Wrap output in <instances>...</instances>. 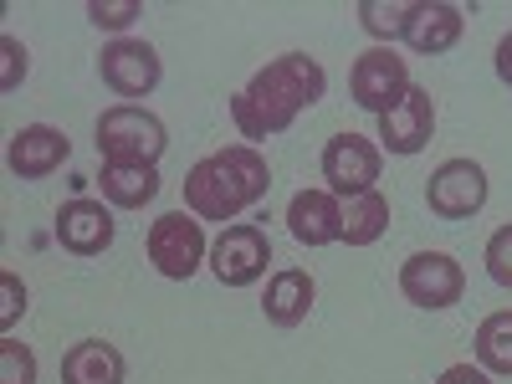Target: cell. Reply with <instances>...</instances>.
I'll return each instance as SVG.
<instances>
[{"mask_svg":"<svg viewBox=\"0 0 512 384\" xmlns=\"http://www.w3.org/2000/svg\"><path fill=\"white\" fill-rule=\"evenodd\" d=\"M328 93V72L308 52H282L256 72L246 88L231 98V123L236 134L256 149L262 139H277L297 123V113H308Z\"/></svg>","mask_w":512,"mask_h":384,"instance_id":"6da1fadb","label":"cell"},{"mask_svg":"<svg viewBox=\"0 0 512 384\" xmlns=\"http://www.w3.org/2000/svg\"><path fill=\"white\" fill-rule=\"evenodd\" d=\"M272 190V164L262 149L251 144H226L216 154H205L190 164L185 175V210L195 221H221V226H236V216L256 200H267Z\"/></svg>","mask_w":512,"mask_h":384,"instance_id":"7a4b0ae2","label":"cell"},{"mask_svg":"<svg viewBox=\"0 0 512 384\" xmlns=\"http://www.w3.org/2000/svg\"><path fill=\"white\" fill-rule=\"evenodd\" d=\"M98 154L103 164H159L169 149V128L139 103H113L98 113Z\"/></svg>","mask_w":512,"mask_h":384,"instance_id":"3957f363","label":"cell"},{"mask_svg":"<svg viewBox=\"0 0 512 384\" xmlns=\"http://www.w3.org/2000/svg\"><path fill=\"white\" fill-rule=\"evenodd\" d=\"M149 262L159 277L169 282H190L205 262H210V241H205V221H195L190 210H169L149 226Z\"/></svg>","mask_w":512,"mask_h":384,"instance_id":"277c9868","label":"cell"},{"mask_svg":"<svg viewBox=\"0 0 512 384\" xmlns=\"http://www.w3.org/2000/svg\"><path fill=\"white\" fill-rule=\"evenodd\" d=\"M410 88H415V82H410V62H405L395 47H369V52H359L354 67H349V98H354L364 113H374V118H384L390 108H400Z\"/></svg>","mask_w":512,"mask_h":384,"instance_id":"5b68a950","label":"cell"},{"mask_svg":"<svg viewBox=\"0 0 512 384\" xmlns=\"http://www.w3.org/2000/svg\"><path fill=\"white\" fill-rule=\"evenodd\" d=\"M400 292H405L410 308L446 313L466 297V272H461V262L451 251H415L400 267Z\"/></svg>","mask_w":512,"mask_h":384,"instance_id":"8992f818","label":"cell"},{"mask_svg":"<svg viewBox=\"0 0 512 384\" xmlns=\"http://www.w3.org/2000/svg\"><path fill=\"white\" fill-rule=\"evenodd\" d=\"M318 169H323V180H328V190H333L338 200H354V195H364V190H379L384 149H379L374 139H364V134H333V139L323 144Z\"/></svg>","mask_w":512,"mask_h":384,"instance_id":"52a82bcc","label":"cell"},{"mask_svg":"<svg viewBox=\"0 0 512 384\" xmlns=\"http://www.w3.org/2000/svg\"><path fill=\"white\" fill-rule=\"evenodd\" d=\"M487 195H492V185L477 159H446L425 180V205H431L436 221H472L487 205Z\"/></svg>","mask_w":512,"mask_h":384,"instance_id":"ba28073f","label":"cell"},{"mask_svg":"<svg viewBox=\"0 0 512 384\" xmlns=\"http://www.w3.org/2000/svg\"><path fill=\"white\" fill-rule=\"evenodd\" d=\"M272 262V241L256 221H236L226 226L216 241H210V272H216L221 287H251L267 277Z\"/></svg>","mask_w":512,"mask_h":384,"instance_id":"9c48e42d","label":"cell"},{"mask_svg":"<svg viewBox=\"0 0 512 384\" xmlns=\"http://www.w3.org/2000/svg\"><path fill=\"white\" fill-rule=\"evenodd\" d=\"M98 77H103V88H113L118 98H149L159 88V77H164V62H159V52L149 47V41L118 36L98 57Z\"/></svg>","mask_w":512,"mask_h":384,"instance_id":"30bf717a","label":"cell"},{"mask_svg":"<svg viewBox=\"0 0 512 384\" xmlns=\"http://www.w3.org/2000/svg\"><path fill=\"white\" fill-rule=\"evenodd\" d=\"M57 246L72 251V256H103L118 236V221H113V205L108 200H88V195H72L62 210H57V226H52Z\"/></svg>","mask_w":512,"mask_h":384,"instance_id":"8fae6325","label":"cell"},{"mask_svg":"<svg viewBox=\"0 0 512 384\" xmlns=\"http://www.w3.org/2000/svg\"><path fill=\"white\" fill-rule=\"evenodd\" d=\"M374 139H379L384 154H395V159L420 154L425 144L436 139V98L425 93V88H410L400 108H390V113L379 118V134Z\"/></svg>","mask_w":512,"mask_h":384,"instance_id":"7c38bea8","label":"cell"},{"mask_svg":"<svg viewBox=\"0 0 512 384\" xmlns=\"http://www.w3.org/2000/svg\"><path fill=\"white\" fill-rule=\"evenodd\" d=\"M72 159V139L52 123H26L11 134V149H6V164L16 180H47Z\"/></svg>","mask_w":512,"mask_h":384,"instance_id":"4fadbf2b","label":"cell"},{"mask_svg":"<svg viewBox=\"0 0 512 384\" xmlns=\"http://www.w3.org/2000/svg\"><path fill=\"white\" fill-rule=\"evenodd\" d=\"M287 231L297 246H333L344 241V200L333 190H297L287 200Z\"/></svg>","mask_w":512,"mask_h":384,"instance_id":"5bb4252c","label":"cell"},{"mask_svg":"<svg viewBox=\"0 0 512 384\" xmlns=\"http://www.w3.org/2000/svg\"><path fill=\"white\" fill-rule=\"evenodd\" d=\"M318 303V282L308 267H282L267 277V292H262V313L272 328H297V323H308Z\"/></svg>","mask_w":512,"mask_h":384,"instance_id":"9a60e30c","label":"cell"},{"mask_svg":"<svg viewBox=\"0 0 512 384\" xmlns=\"http://www.w3.org/2000/svg\"><path fill=\"white\" fill-rule=\"evenodd\" d=\"M128 359L108 338H82L62 354V384H123Z\"/></svg>","mask_w":512,"mask_h":384,"instance_id":"2e32d148","label":"cell"},{"mask_svg":"<svg viewBox=\"0 0 512 384\" xmlns=\"http://www.w3.org/2000/svg\"><path fill=\"white\" fill-rule=\"evenodd\" d=\"M93 185L103 190L113 210H144L164 180H159V164H103Z\"/></svg>","mask_w":512,"mask_h":384,"instance_id":"e0dca14e","label":"cell"},{"mask_svg":"<svg viewBox=\"0 0 512 384\" xmlns=\"http://www.w3.org/2000/svg\"><path fill=\"white\" fill-rule=\"evenodd\" d=\"M461 31H466V11L461 6H451V0H425V11H420V21H415V31L405 36L410 41V52L415 57H446L456 41H461Z\"/></svg>","mask_w":512,"mask_h":384,"instance_id":"ac0fdd59","label":"cell"},{"mask_svg":"<svg viewBox=\"0 0 512 384\" xmlns=\"http://www.w3.org/2000/svg\"><path fill=\"white\" fill-rule=\"evenodd\" d=\"M425 0H359V26L374 36V47H395L415 31Z\"/></svg>","mask_w":512,"mask_h":384,"instance_id":"d6986e66","label":"cell"},{"mask_svg":"<svg viewBox=\"0 0 512 384\" xmlns=\"http://www.w3.org/2000/svg\"><path fill=\"white\" fill-rule=\"evenodd\" d=\"M472 354H477V364L492 379H512V308H497V313H487L477 323Z\"/></svg>","mask_w":512,"mask_h":384,"instance_id":"ffe728a7","label":"cell"},{"mask_svg":"<svg viewBox=\"0 0 512 384\" xmlns=\"http://www.w3.org/2000/svg\"><path fill=\"white\" fill-rule=\"evenodd\" d=\"M390 231V195L384 190H364L354 200H344V241L349 246H374Z\"/></svg>","mask_w":512,"mask_h":384,"instance_id":"44dd1931","label":"cell"},{"mask_svg":"<svg viewBox=\"0 0 512 384\" xmlns=\"http://www.w3.org/2000/svg\"><path fill=\"white\" fill-rule=\"evenodd\" d=\"M482 262H487V277H492L497 287H507V292H512V221H507V226H497V231L487 236Z\"/></svg>","mask_w":512,"mask_h":384,"instance_id":"7402d4cb","label":"cell"},{"mask_svg":"<svg viewBox=\"0 0 512 384\" xmlns=\"http://www.w3.org/2000/svg\"><path fill=\"white\" fill-rule=\"evenodd\" d=\"M36 354L16 338H0V384H36Z\"/></svg>","mask_w":512,"mask_h":384,"instance_id":"603a6c76","label":"cell"},{"mask_svg":"<svg viewBox=\"0 0 512 384\" xmlns=\"http://www.w3.org/2000/svg\"><path fill=\"white\" fill-rule=\"evenodd\" d=\"M139 16H144L139 0H88V21L98 31H128Z\"/></svg>","mask_w":512,"mask_h":384,"instance_id":"cb8c5ba5","label":"cell"},{"mask_svg":"<svg viewBox=\"0 0 512 384\" xmlns=\"http://www.w3.org/2000/svg\"><path fill=\"white\" fill-rule=\"evenodd\" d=\"M26 282L16 272H0V333H11L21 318H26Z\"/></svg>","mask_w":512,"mask_h":384,"instance_id":"d4e9b609","label":"cell"},{"mask_svg":"<svg viewBox=\"0 0 512 384\" xmlns=\"http://www.w3.org/2000/svg\"><path fill=\"white\" fill-rule=\"evenodd\" d=\"M26 47L16 36H0V93H16L21 82H26Z\"/></svg>","mask_w":512,"mask_h":384,"instance_id":"484cf974","label":"cell"},{"mask_svg":"<svg viewBox=\"0 0 512 384\" xmlns=\"http://www.w3.org/2000/svg\"><path fill=\"white\" fill-rule=\"evenodd\" d=\"M436 384H497L482 364H451V369H441V379Z\"/></svg>","mask_w":512,"mask_h":384,"instance_id":"4316f807","label":"cell"},{"mask_svg":"<svg viewBox=\"0 0 512 384\" xmlns=\"http://www.w3.org/2000/svg\"><path fill=\"white\" fill-rule=\"evenodd\" d=\"M492 67H497V82L502 88H512V31L497 41V52H492Z\"/></svg>","mask_w":512,"mask_h":384,"instance_id":"83f0119b","label":"cell"}]
</instances>
